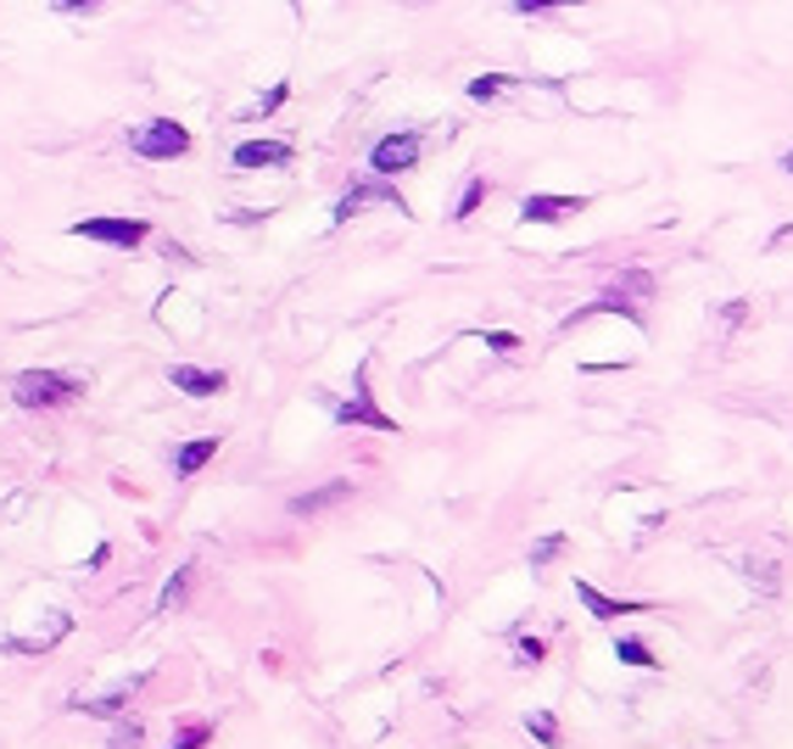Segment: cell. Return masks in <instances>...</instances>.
<instances>
[{
    "label": "cell",
    "mask_w": 793,
    "mask_h": 749,
    "mask_svg": "<svg viewBox=\"0 0 793 749\" xmlns=\"http://www.w3.org/2000/svg\"><path fill=\"white\" fill-rule=\"evenodd\" d=\"M129 694H135V683H129V688H112L107 699H78L73 710H84V716H118V710L129 705Z\"/></svg>",
    "instance_id": "cell-15"
},
{
    "label": "cell",
    "mask_w": 793,
    "mask_h": 749,
    "mask_svg": "<svg viewBox=\"0 0 793 749\" xmlns=\"http://www.w3.org/2000/svg\"><path fill=\"white\" fill-rule=\"evenodd\" d=\"M369 202H386L392 213H408V202H403V191L392 185V180H369V185H352L341 202H335V224H346L358 207H369Z\"/></svg>",
    "instance_id": "cell-6"
},
{
    "label": "cell",
    "mask_w": 793,
    "mask_h": 749,
    "mask_svg": "<svg viewBox=\"0 0 793 749\" xmlns=\"http://www.w3.org/2000/svg\"><path fill=\"white\" fill-rule=\"evenodd\" d=\"M286 96H291V85H286V78H280V85H275V90H269V96H262V101H257V107H251V118H269V113H275V107H280V101H286Z\"/></svg>",
    "instance_id": "cell-24"
},
{
    "label": "cell",
    "mask_w": 793,
    "mask_h": 749,
    "mask_svg": "<svg viewBox=\"0 0 793 749\" xmlns=\"http://www.w3.org/2000/svg\"><path fill=\"white\" fill-rule=\"evenodd\" d=\"M229 162H235V169H286V162H291V146L286 140H240L235 151H229Z\"/></svg>",
    "instance_id": "cell-8"
},
{
    "label": "cell",
    "mask_w": 793,
    "mask_h": 749,
    "mask_svg": "<svg viewBox=\"0 0 793 749\" xmlns=\"http://www.w3.org/2000/svg\"><path fill=\"white\" fill-rule=\"evenodd\" d=\"M525 727H532V732H537L548 749H559V721H554L548 710H532V716H525Z\"/></svg>",
    "instance_id": "cell-19"
},
{
    "label": "cell",
    "mask_w": 793,
    "mask_h": 749,
    "mask_svg": "<svg viewBox=\"0 0 793 749\" xmlns=\"http://www.w3.org/2000/svg\"><path fill=\"white\" fill-rule=\"evenodd\" d=\"M614 660H621V665H637V672H654V649L643 643V638H614Z\"/></svg>",
    "instance_id": "cell-13"
},
{
    "label": "cell",
    "mask_w": 793,
    "mask_h": 749,
    "mask_svg": "<svg viewBox=\"0 0 793 749\" xmlns=\"http://www.w3.org/2000/svg\"><path fill=\"white\" fill-rule=\"evenodd\" d=\"M419 157H425V135H419V129H403V135L375 140V151H369V169H375L381 180H397V174L419 169Z\"/></svg>",
    "instance_id": "cell-4"
},
{
    "label": "cell",
    "mask_w": 793,
    "mask_h": 749,
    "mask_svg": "<svg viewBox=\"0 0 793 749\" xmlns=\"http://www.w3.org/2000/svg\"><path fill=\"white\" fill-rule=\"evenodd\" d=\"M481 342H486L492 353H514V347H519V336H514V330H481Z\"/></svg>",
    "instance_id": "cell-23"
},
{
    "label": "cell",
    "mask_w": 793,
    "mask_h": 749,
    "mask_svg": "<svg viewBox=\"0 0 793 749\" xmlns=\"http://www.w3.org/2000/svg\"><path fill=\"white\" fill-rule=\"evenodd\" d=\"M514 654H519V665H537V660L548 654V643H543V638H519V643H514Z\"/></svg>",
    "instance_id": "cell-25"
},
{
    "label": "cell",
    "mask_w": 793,
    "mask_h": 749,
    "mask_svg": "<svg viewBox=\"0 0 793 749\" xmlns=\"http://www.w3.org/2000/svg\"><path fill=\"white\" fill-rule=\"evenodd\" d=\"M335 426H369V431H397V420L375 403V392H369V364H358V375H352V397H341L335 403Z\"/></svg>",
    "instance_id": "cell-3"
},
{
    "label": "cell",
    "mask_w": 793,
    "mask_h": 749,
    "mask_svg": "<svg viewBox=\"0 0 793 749\" xmlns=\"http://www.w3.org/2000/svg\"><path fill=\"white\" fill-rule=\"evenodd\" d=\"M614 291H621V297H654V275L632 269V275H621V280H614Z\"/></svg>",
    "instance_id": "cell-18"
},
{
    "label": "cell",
    "mask_w": 793,
    "mask_h": 749,
    "mask_svg": "<svg viewBox=\"0 0 793 749\" xmlns=\"http://www.w3.org/2000/svg\"><path fill=\"white\" fill-rule=\"evenodd\" d=\"M84 386L73 381V375H62V370H23V375H12V397H18V408H62V403H73Z\"/></svg>",
    "instance_id": "cell-1"
},
{
    "label": "cell",
    "mask_w": 793,
    "mask_h": 749,
    "mask_svg": "<svg viewBox=\"0 0 793 749\" xmlns=\"http://www.w3.org/2000/svg\"><path fill=\"white\" fill-rule=\"evenodd\" d=\"M107 749H140V721H124L118 732H112V743Z\"/></svg>",
    "instance_id": "cell-26"
},
{
    "label": "cell",
    "mask_w": 793,
    "mask_h": 749,
    "mask_svg": "<svg viewBox=\"0 0 793 749\" xmlns=\"http://www.w3.org/2000/svg\"><path fill=\"white\" fill-rule=\"evenodd\" d=\"M191 570H196V565H185V570H173V576H168V588L157 593V616H168L173 604H185V588H191Z\"/></svg>",
    "instance_id": "cell-14"
},
{
    "label": "cell",
    "mask_w": 793,
    "mask_h": 749,
    "mask_svg": "<svg viewBox=\"0 0 793 749\" xmlns=\"http://www.w3.org/2000/svg\"><path fill=\"white\" fill-rule=\"evenodd\" d=\"M207 738H213V727H207V721H191L180 738H173V749H207Z\"/></svg>",
    "instance_id": "cell-22"
},
{
    "label": "cell",
    "mask_w": 793,
    "mask_h": 749,
    "mask_svg": "<svg viewBox=\"0 0 793 749\" xmlns=\"http://www.w3.org/2000/svg\"><path fill=\"white\" fill-rule=\"evenodd\" d=\"M346 497H352V481L335 475V481H324V486H313V492H297V497H291V515H297V521H313V515L346 504Z\"/></svg>",
    "instance_id": "cell-9"
},
{
    "label": "cell",
    "mask_w": 793,
    "mask_h": 749,
    "mask_svg": "<svg viewBox=\"0 0 793 749\" xmlns=\"http://www.w3.org/2000/svg\"><path fill=\"white\" fill-rule=\"evenodd\" d=\"M168 381H173V392H185V397H218L229 386L224 370H202V364H173Z\"/></svg>",
    "instance_id": "cell-10"
},
{
    "label": "cell",
    "mask_w": 793,
    "mask_h": 749,
    "mask_svg": "<svg viewBox=\"0 0 793 749\" xmlns=\"http://www.w3.org/2000/svg\"><path fill=\"white\" fill-rule=\"evenodd\" d=\"M559 7H587V0H514L519 18H543V12H559Z\"/></svg>",
    "instance_id": "cell-20"
},
{
    "label": "cell",
    "mask_w": 793,
    "mask_h": 749,
    "mask_svg": "<svg viewBox=\"0 0 793 749\" xmlns=\"http://www.w3.org/2000/svg\"><path fill=\"white\" fill-rule=\"evenodd\" d=\"M782 169H787V174H793V151H782Z\"/></svg>",
    "instance_id": "cell-28"
},
{
    "label": "cell",
    "mask_w": 793,
    "mask_h": 749,
    "mask_svg": "<svg viewBox=\"0 0 793 749\" xmlns=\"http://www.w3.org/2000/svg\"><path fill=\"white\" fill-rule=\"evenodd\" d=\"M481 196H486V180H481V174H470V185H464V196H459V207H453V218H470V213L481 207Z\"/></svg>",
    "instance_id": "cell-21"
},
{
    "label": "cell",
    "mask_w": 793,
    "mask_h": 749,
    "mask_svg": "<svg viewBox=\"0 0 793 749\" xmlns=\"http://www.w3.org/2000/svg\"><path fill=\"white\" fill-rule=\"evenodd\" d=\"M570 213H587V196H548V191H532L519 202V218L525 224H565Z\"/></svg>",
    "instance_id": "cell-7"
},
{
    "label": "cell",
    "mask_w": 793,
    "mask_h": 749,
    "mask_svg": "<svg viewBox=\"0 0 793 749\" xmlns=\"http://www.w3.org/2000/svg\"><path fill=\"white\" fill-rule=\"evenodd\" d=\"M129 151L146 157V162H173V157L191 151V129L173 124V118H151V124L129 129Z\"/></svg>",
    "instance_id": "cell-2"
},
{
    "label": "cell",
    "mask_w": 793,
    "mask_h": 749,
    "mask_svg": "<svg viewBox=\"0 0 793 749\" xmlns=\"http://www.w3.org/2000/svg\"><path fill=\"white\" fill-rule=\"evenodd\" d=\"M62 12H90V7H107V0H56Z\"/></svg>",
    "instance_id": "cell-27"
},
{
    "label": "cell",
    "mask_w": 793,
    "mask_h": 749,
    "mask_svg": "<svg viewBox=\"0 0 793 749\" xmlns=\"http://www.w3.org/2000/svg\"><path fill=\"white\" fill-rule=\"evenodd\" d=\"M67 235L118 246V253H135V246L151 235V224H146V218H78V224H67Z\"/></svg>",
    "instance_id": "cell-5"
},
{
    "label": "cell",
    "mask_w": 793,
    "mask_h": 749,
    "mask_svg": "<svg viewBox=\"0 0 793 749\" xmlns=\"http://www.w3.org/2000/svg\"><path fill=\"white\" fill-rule=\"evenodd\" d=\"M565 548H570V537H565V532H548L543 543H532V570H543V565H554V559H559Z\"/></svg>",
    "instance_id": "cell-16"
},
{
    "label": "cell",
    "mask_w": 793,
    "mask_h": 749,
    "mask_svg": "<svg viewBox=\"0 0 793 749\" xmlns=\"http://www.w3.org/2000/svg\"><path fill=\"white\" fill-rule=\"evenodd\" d=\"M576 599H581V610H587V616H598V621L637 616V610H643V604H632V599H609V593H598L592 581H576Z\"/></svg>",
    "instance_id": "cell-11"
},
{
    "label": "cell",
    "mask_w": 793,
    "mask_h": 749,
    "mask_svg": "<svg viewBox=\"0 0 793 749\" xmlns=\"http://www.w3.org/2000/svg\"><path fill=\"white\" fill-rule=\"evenodd\" d=\"M508 90V73H481V78H470V101H497Z\"/></svg>",
    "instance_id": "cell-17"
},
{
    "label": "cell",
    "mask_w": 793,
    "mask_h": 749,
    "mask_svg": "<svg viewBox=\"0 0 793 749\" xmlns=\"http://www.w3.org/2000/svg\"><path fill=\"white\" fill-rule=\"evenodd\" d=\"M213 453H218V437H196V442H185L180 453H173V475H185V481H191Z\"/></svg>",
    "instance_id": "cell-12"
}]
</instances>
